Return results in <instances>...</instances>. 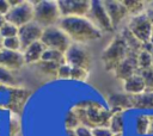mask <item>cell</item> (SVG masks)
Returning a JSON list of instances; mask_svg holds the SVG:
<instances>
[{
	"label": "cell",
	"instance_id": "6da1fadb",
	"mask_svg": "<svg viewBox=\"0 0 153 136\" xmlns=\"http://www.w3.org/2000/svg\"><path fill=\"white\" fill-rule=\"evenodd\" d=\"M57 26L65 31L72 43L85 44L102 38L103 32L94 26L87 17H66L61 18Z\"/></svg>",
	"mask_w": 153,
	"mask_h": 136
},
{
	"label": "cell",
	"instance_id": "7a4b0ae2",
	"mask_svg": "<svg viewBox=\"0 0 153 136\" xmlns=\"http://www.w3.org/2000/svg\"><path fill=\"white\" fill-rule=\"evenodd\" d=\"M74 111L76 112L81 125L87 128H109V123L112 116V112L109 109H105L97 101L87 100L80 101L75 105Z\"/></svg>",
	"mask_w": 153,
	"mask_h": 136
},
{
	"label": "cell",
	"instance_id": "3957f363",
	"mask_svg": "<svg viewBox=\"0 0 153 136\" xmlns=\"http://www.w3.org/2000/svg\"><path fill=\"white\" fill-rule=\"evenodd\" d=\"M33 2V21L37 23L43 29L56 26L60 21L61 13L57 1L51 0H39Z\"/></svg>",
	"mask_w": 153,
	"mask_h": 136
},
{
	"label": "cell",
	"instance_id": "277c9868",
	"mask_svg": "<svg viewBox=\"0 0 153 136\" xmlns=\"http://www.w3.org/2000/svg\"><path fill=\"white\" fill-rule=\"evenodd\" d=\"M129 49L122 38L121 35H116L111 42L106 45V48L102 51L100 60L104 64V68L108 72H114L117 66L127 57Z\"/></svg>",
	"mask_w": 153,
	"mask_h": 136
},
{
	"label": "cell",
	"instance_id": "5b68a950",
	"mask_svg": "<svg viewBox=\"0 0 153 136\" xmlns=\"http://www.w3.org/2000/svg\"><path fill=\"white\" fill-rule=\"evenodd\" d=\"M41 42L45 47V49H54L61 52H66L72 44L69 37L62 31L57 25L50 26L43 30V35L41 37Z\"/></svg>",
	"mask_w": 153,
	"mask_h": 136
},
{
	"label": "cell",
	"instance_id": "8992f818",
	"mask_svg": "<svg viewBox=\"0 0 153 136\" xmlns=\"http://www.w3.org/2000/svg\"><path fill=\"white\" fill-rule=\"evenodd\" d=\"M66 63H68L72 67H79L84 68L86 70H90L92 57L90 51L82 45L78 43H72L68 50L65 52Z\"/></svg>",
	"mask_w": 153,
	"mask_h": 136
},
{
	"label": "cell",
	"instance_id": "52a82bcc",
	"mask_svg": "<svg viewBox=\"0 0 153 136\" xmlns=\"http://www.w3.org/2000/svg\"><path fill=\"white\" fill-rule=\"evenodd\" d=\"M87 18L102 32H112L115 30L110 18H109V14L104 7L103 1H98V0L91 1V8L87 14Z\"/></svg>",
	"mask_w": 153,
	"mask_h": 136
},
{
	"label": "cell",
	"instance_id": "ba28073f",
	"mask_svg": "<svg viewBox=\"0 0 153 136\" xmlns=\"http://www.w3.org/2000/svg\"><path fill=\"white\" fill-rule=\"evenodd\" d=\"M6 21L16 25L17 27H22L31 21H33V2L32 1H23L19 6L13 7L5 16Z\"/></svg>",
	"mask_w": 153,
	"mask_h": 136
},
{
	"label": "cell",
	"instance_id": "9c48e42d",
	"mask_svg": "<svg viewBox=\"0 0 153 136\" xmlns=\"http://www.w3.org/2000/svg\"><path fill=\"white\" fill-rule=\"evenodd\" d=\"M127 27L142 43L149 42V37H151L152 31H153V25H152L146 12H143L139 16L131 17Z\"/></svg>",
	"mask_w": 153,
	"mask_h": 136
},
{
	"label": "cell",
	"instance_id": "30bf717a",
	"mask_svg": "<svg viewBox=\"0 0 153 136\" xmlns=\"http://www.w3.org/2000/svg\"><path fill=\"white\" fill-rule=\"evenodd\" d=\"M57 5L62 18L87 17L91 8V1L87 0H60Z\"/></svg>",
	"mask_w": 153,
	"mask_h": 136
},
{
	"label": "cell",
	"instance_id": "8fae6325",
	"mask_svg": "<svg viewBox=\"0 0 153 136\" xmlns=\"http://www.w3.org/2000/svg\"><path fill=\"white\" fill-rule=\"evenodd\" d=\"M43 27L39 26L37 23L31 21L22 27H19L18 38L22 44V51H24L29 45L41 41V37L43 35Z\"/></svg>",
	"mask_w": 153,
	"mask_h": 136
},
{
	"label": "cell",
	"instance_id": "7c38bea8",
	"mask_svg": "<svg viewBox=\"0 0 153 136\" xmlns=\"http://www.w3.org/2000/svg\"><path fill=\"white\" fill-rule=\"evenodd\" d=\"M137 55L135 52L129 51L127 57L117 66V68L114 70V75L116 79L124 81L128 78L135 75L139 73V64H137Z\"/></svg>",
	"mask_w": 153,
	"mask_h": 136
},
{
	"label": "cell",
	"instance_id": "4fadbf2b",
	"mask_svg": "<svg viewBox=\"0 0 153 136\" xmlns=\"http://www.w3.org/2000/svg\"><path fill=\"white\" fill-rule=\"evenodd\" d=\"M8 94H10L8 103L4 107L11 110L12 113L19 115L25 101L30 97V91L22 87H8Z\"/></svg>",
	"mask_w": 153,
	"mask_h": 136
},
{
	"label": "cell",
	"instance_id": "5bb4252c",
	"mask_svg": "<svg viewBox=\"0 0 153 136\" xmlns=\"http://www.w3.org/2000/svg\"><path fill=\"white\" fill-rule=\"evenodd\" d=\"M106 101L111 112H123L133 109V95L126 92H112L106 97Z\"/></svg>",
	"mask_w": 153,
	"mask_h": 136
},
{
	"label": "cell",
	"instance_id": "9a60e30c",
	"mask_svg": "<svg viewBox=\"0 0 153 136\" xmlns=\"http://www.w3.org/2000/svg\"><path fill=\"white\" fill-rule=\"evenodd\" d=\"M25 63L23 51H11L2 49L0 51V67H4L11 72L19 70Z\"/></svg>",
	"mask_w": 153,
	"mask_h": 136
},
{
	"label": "cell",
	"instance_id": "2e32d148",
	"mask_svg": "<svg viewBox=\"0 0 153 136\" xmlns=\"http://www.w3.org/2000/svg\"><path fill=\"white\" fill-rule=\"evenodd\" d=\"M104 7L109 14V18L114 25V27L116 29L126 17H128V11L126 8V6L123 5L122 1H117V0H106L103 1Z\"/></svg>",
	"mask_w": 153,
	"mask_h": 136
},
{
	"label": "cell",
	"instance_id": "e0dca14e",
	"mask_svg": "<svg viewBox=\"0 0 153 136\" xmlns=\"http://www.w3.org/2000/svg\"><path fill=\"white\" fill-rule=\"evenodd\" d=\"M123 92L130 94V95H137L143 92H146V86L143 82L142 76L137 73L127 80L123 81Z\"/></svg>",
	"mask_w": 153,
	"mask_h": 136
},
{
	"label": "cell",
	"instance_id": "ac0fdd59",
	"mask_svg": "<svg viewBox=\"0 0 153 136\" xmlns=\"http://www.w3.org/2000/svg\"><path fill=\"white\" fill-rule=\"evenodd\" d=\"M45 50V47L43 45V43L41 41L29 45L24 51V60L26 64H36L42 60V55Z\"/></svg>",
	"mask_w": 153,
	"mask_h": 136
},
{
	"label": "cell",
	"instance_id": "d6986e66",
	"mask_svg": "<svg viewBox=\"0 0 153 136\" xmlns=\"http://www.w3.org/2000/svg\"><path fill=\"white\" fill-rule=\"evenodd\" d=\"M120 35H121L122 38L124 39V42H126V44H127L129 51L135 52V54H139V52L142 51V49H143V43H142L140 39H137V38L129 31V29H128L127 26L122 29V31H121Z\"/></svg>",
	"mask_w": 153,
	"mask_h": 136
},
{
	"label": "cell",
	"instance_id": "ffe728a7",
	"mask_svg": "<svg viewBox=\"0 0 153 136\" xmlns=\"http://www.w3.org/2000/svg\"><path fill=\"white\" fill-rule=\"evenodd\" d=\"M133 109L153 110V92H143L133 95Z\"/></svg>",
	"mask_w": 153,
	"mask_h": 136
},
{
	"label": "cell",
	"instance_id": "44dd1931",
	"mask_svg": "<svg viewBox=\"0 0 153 136\" xmlns=\"http://www.w3.org/2000/svg\"><path fill=\"white\" fill-rule=\"evenodd\" d=\"M36 68L44 75H48V76H53V78H56L57 76V70L60 68L61 64L59 63H55V62H49V61H43L41 60L38 63L35 64Z\"/></svg>",
	"mask_w": 153,
	"mask_h": 136
},
{
	"label": "cell",
	"instance_id": "7402d4cb",
	"mask_svg": "<svg viewBox=\"0 0 153 136\" xmlns=\"http://www.w3.org/2000/svg\"><path fill=\"white\" fill-rule=\"evenodd\" d=\"M109 129L114 135L116 134H123L124 129V120H123V113L122 112H112L110 123H109Z\"/></svg>",
	"mask_w": 153,
	"mask_h": 136
},
{
	"label": "cell",
	"instance_id": "603a6c76",
	"mask_svg": "<svg viewBox=\"0 0 153 136\" xmlns=\"http://www.w3.org/2000/svg\"><path fill=\"white\" fill-rule=\"evenodd\" d=\"M122 2L126 6L129 16L135 17V16H139V14L143 13L145 1H141V0H129V1H122Z\"/></svg>",
	"mask_w": 153,
	"mask_h": 136
},
{
	"label": "cell",
	"instance_id": "cb8c5ba5",
	"mask_svg": "<svg viewBox=\"0 0 153 136\" xmlns=\"http://www.w3.org/2000/svg\"><path fill=\"white\" fill-rule=\"evenodd\" d=\"M42 60L43 61H49V62H55V63H59V64L66 63L65 54L59 51V50H54V49H45L43 55H42Z\"/></svg>",
	"mask_w": 153,
	"mask_h": 136
},
{
	"label": "cell",
	"instance_id": "d4e9b609",
	"mask_svg": "<svg viewBox=\"0 0 153 136\" xmlns=\"http://www.w3.org/2000/svg\"><path fill=\"white\" fill-rule=\"evenodd\" d=\"M17 78L13 73L4 67H0V86L4 87H17Z\"/></svg>",
	"mask_w": 153,
	"mask_h": 136
},
{
	"label": "cell",
	"instance_id": "484cf974",
	"mask_svg": "<svg viewBox=\"0 0 153 136\" xmlns=\"http://www.w3.org/2000/svg\"><path fill=\"white\" fill-rule=\"evenodd\" d=\"M148 123L149 118L148 115H139L135 118V132L140 136L147 135L148 131Z\"/></svg>",
	"mask_w": 153,
	"mask_h": 136
},
{
	"label": "cell",
	"instance_id": "4316f807",
	"mask_svg": "<svg viewBox=\"0 0 153 136\" xmlns=\"http://www.w3.org/2000/svg\"><path fill=\"white\" fill-rule=\"evenodd\" d=\"M65 125H66V129H73L75 130L78 126L81 125L80 123V119L76 115V112L73 110H68L65 115Z\"/></svg>",
	"mask_w": 153,
	"mask_h": 136
},
{
	"label": "cell",
	"instance_id": "83f0119b",
	"mask_svg": "<svg viewBox=\"0 0 153 136\" xmlns=\"http://www.w3.org/2000/svg\"><path fill=\"white\" fill-rule=\"evenodd\" d=\"M18 32H19V27H17L16 25L6 21L4 24V26L0 30V36L2 37V39L5 38H11V37H18Z\"/></svg>",
	"mask_w": 153,
	"mask_h": 136
},
{
	"label": "cell",
	"instance_id": "f1b7e54d",
	"mask_svg": "<svg viewBox=\"0 0 153 136\" xmlns=\"http://www.w3.org/2000/svg\"><path fill=\"white\" fill-rule=\"evenodd\" d=\"M139 74L143 79V82L146 86V92H153V67L139 70Z\"/></svg>",
	"mask_w": 153,
	"mask_h": 136
},
{
	"label": "cell",
	"instance_id": "f546056e",
	"mask_svg": "<svg viewBox=\"0 0 153 136\" xmlns=\"http://www.w3.org/2000/svg\"><path fill=\"white\" fill-rule=\"evenodd\" d=\"M137 64H139V70L142 69H147L149 67H153V62H152V56L149 52L142 50L141 52H139L137 55Z\"/></svg>",
	"mask_w": 153,
	"mask_h": 136
},
{
	"label": "cell",
	"instance_id": "4dcf8cb0",
	"mask_svg": "<svg viewBox=\"0 0 153 136\" xmlns=\"http://www.w3.org/2000/svg\"><path fill=\"white\" fill-rule=\"evenodd\" d=\"M19 132H20V118L18 115L12 113L8 120V135L17 136Z\"/></svg>",
	"mask_w": 153,
	"mask_h": 136
},
{
	"label": "cell",
	"instance_id": "1f68e13d",
	"mask_svg": "<svg viewBox=\"0 0 153 136\" xmlns=\"http://www.w3.org/2000/svg\"><path fill=\"white\" fill-rule=\"evenodd\" d=\"M4 49L11 50V51H22V44L18 37H11V38H5L2 41Z\"/></svg>",
	"mask_w": 153,
	"mask_h": 136
},
{
	"label": "cell",
	"instance_id": "d6a6232c",
	"mask_svg": "<svg viewBox=\"0 0 153 136\" xmlns=\"http://www.w3.org/2000/svg\"><path fill=\"white\" fill-rule=\"evenodd\" d=\"M88 76V70L79 67H72V74H71V80L75 81H85Z\"/></svg>",
	"mask_w": 153,
	"mask_h": 136
},
{
	"label": "cell",
	"instance_id": "836d02e7",
	"mask_svg": "<svg viewBox=\"0 0 153 136\" xmlns=\"http://www.w3.org/2000/svg\"><path fill=\"white\" fill-rule=\"evenodd\" d=\"M71 74H72V66H69L68 63H63L60 66L59 70H57V79H71Z\"/></svg>",
	"mask_w": 153,
	"mask_h": 136
},
{
	"label": "cell",
	"instance_id": "e575fe53",
	"mask_svg": "<svg viewBox=\"0 0 153 136\" xmlns=\"http://www.w3.org/2000/svg\"><path fill=\"white\" fill-rule=\"evenodd\" d=\"M93 136H112L114 134L109 128H94L92 129Z\"/></svg>",
	"mask_w": 153,
	"mask_h": 136
},
{
	"label": "cell",
	"instance_id": "d590c367",
	"mask_svg": "<svg viewBox=\"0 0 153 136\" xmlns=\"http://www.w3.org/2000/svg\"><path fill=\"white\" fill-rule=\"evenodd\" d=\"M75 134L76 136H93L92 134V129L91 128H87L85 125H80L75 129Z\"/></svg>",
	"mask_w": 153,
	"mask_h": 136
},
{
	"label": "cell",
	"instance_id": "8d00e7d4",
	"mask_svg": "<svg viewBox=\"0 0 153 136\" xmlns=\"http://www.w3.org/2000/svg\"><path fill=\"white\" fill-rule=\"evenodd\" d=\"M11 10L8 0H0V16H6Z\"/></svg>",
	"mask_w": 153,
	"mask_h": 136
},
{
	"label": "cell",
	"instance_id": "74e56055",
	"mask_svg": "<svg viewBox=\"0 0 153 136\" xmlns=\"http://www.w3.org/2000/svg\"><path fill=\"white\" fill-rule=\"evenodd\" d=\"M148 118H149V123H148V131H147V135L153 136V115H148Z\"/></svg>",
	"mask_w": 153,
	"mask_h": 136
},
{
	"label": "cell",
	"instance_id": "f35d334b",
	"mask_svg": "<svg viewBox=\"0 0 153 136\" xmlns=\"http://www.w3.org/2000/svg\"><path fill=\"white\" fill-rule=\"evenodd\" d=\"M146 13H147V16H148V18H149V20H151V23L153 25V8H149Z\"/></svg>",
	"mask_w": 153,
	"mask_h": 136
},
{
	"label": "cell",
	"instance_id": "ab89813d",
	"mask_svg": "<svg viewBox=\"0 0 153 136\" xmlns=\"http://www.w3.org/2000/svg\"><path fill=\"white\" fill-rule=\"evenodd\" d=\"M66 135L67 136H76L75 130H73V129H66Z\"/></svg>",
	"mask_w": 153,
	"mask_h": 136
},
{
	"label": "cell",
	"instance_id": "60d3db41",
	"mask_svg": "<svg viewBox=\"0 0 153 136\" xmlns=\"http://www.w3.org/2000/svg\"><path fill=\"white\" fill-rule=\"evenodd\" d=\"M5 23H6V18H5L4 16H0V30H1V27L4 26Z\"/></svg>",
	"mask_w": 153,
	"mask_h": 136
},
{
	"label": "cell",
	"instance_id": "b9f144b4",
	"mask_svg": "<svg viewBox=\"0 0 153 136\" xmlns=\"http://www.w3.org/2000/svg\"><path fill=\"white\" fill-rule=\"evenodd\" d=\"M2 41H4V39H2V37L0 36V51L4 49V45H2Z\"/></svg>",
	"mask_w": 153,
	"mask_h": 136
},
{
	"label": "cell",
	"instance_id": "7bdbcfd3",
	"mask_svg": "<svg viewBox=\"0 0 153 136\" xmlns=\"http://www.w3.org/2000/svg\"><path fill=\"white\" fill-rule=\"evenodd\" d=\"M149 43L153 44V31H152V35H151V37H149Z\"/></svg>",
	"mask_w": 153,
	"mask_h": 136
},
{
	"label": "cell",
	"instance_id": "ee69618b",
	"mask_svg": "<svg viewBox=\"0 0 153 136\" xmlns=\"http://www.w3.org/2000/svg\"><path fill=\"white\" fill-rule=\"evenodd\" d=\"M112 136H123V134H116V135H112Z\"/></svg>",
	"mask_w": 153,
	"mask_h": 136
},
{
	"label": "cell",
	"instance_id": "f6af8a7d",
	"mask_svg": "<svg viewBox=\"0 0 153 136\" xmlns=\"http://www.w3.org/2000/svg\"><path fill=\"white\" fill-rule=\"evenodd\" d=\"M151 56H152V62H153V51L151 52Z\"/></svg>",
	"mask_w": 153,
	"mask_h": 136
},
{
	"label": "cell",
	"instance_id": "bcb514c9",
	"mask_svg": "<svg viewBox=\"0 0 153 136\" xmlns=\"http://www.w3.org/2000/svg\"><path fill=\"white\" fill-rule=\"evenodd\" d=\"M2 87H4V86H0V89H2Z\"/></svg>",
	"mask_w": 153,
	"mask_h": 136
}]
</instances>
